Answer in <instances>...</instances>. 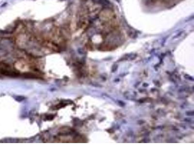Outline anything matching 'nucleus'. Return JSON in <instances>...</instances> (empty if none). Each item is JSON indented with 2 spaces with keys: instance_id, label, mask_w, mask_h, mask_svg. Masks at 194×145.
Wrapping results in <instances>:
<instances>
[{
  "instance_id": "nucleus-1",
  "label": "nucleus",
  "mask_w": 194,
  "mask_h": 145,
  "mask_svg": "<svg viewBox=\"0 0 194 145\" xmlns=\"http://www.w3.org/2000/svg\"><path fill=\"white\" fill-rule=\"evenodd\" d=\"M186 114L188 116H194V112H187L186 113Z\"/></svg>"
},
{
  "instance_id": "nucleus-2",
  "label": "nucleus",
  "mask_w": 194,
  "mask_h": 145,
  "mask_svg": "<svg viewBox=\"0 0 194 145\" xmlns=\"http://www.w3.org/2000/svg\"><path fill=\"white\" fill-rule=\"evenodd\" d=\"M117 68H118V66H117V65H116V67L115 68L114 67V66H113V68L112 69V71L113 72H115L116 70V69H117Z\"/></svg>"
}]
</instances>
